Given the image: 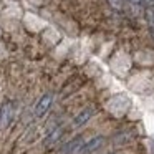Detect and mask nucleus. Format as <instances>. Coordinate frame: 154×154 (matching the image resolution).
Segmentation results:
<instances>
[{
	"instance_id": "39448f33",
	"label": "nucleus",
	"mask_w": 154,
	"mask_h": 154,
	"mask_svg": "<svg viewBox=\"0 0 154 154\" xmlns=\"http://www.w3.org/2000/svg\"><path fill=\"white\" fill-rule=\"evenodd\" d=\"M61 134H63V128H61V126H57V128H53V129H50V131H48V136L45 137V141H43V146L45 147L55 146V144L60 141Z\"/></svg>"
},
{
	"instance_id": "0eeeda50",
	"label": "nucleus",
	"mask_w": 154,
	"mask_h": 154,
	"mask_svg": "<svg viewBox=\"0 0 154 154\" xmlns=\"http://www.w3.org/2000/svg\"><path fill=\"white\" fill-rule=\"evenodd\" d=\"M131 137V133H123V134H119L118 137H114V143H124V139H129Z\"/></svg>"
},
{
	"instance_id": "20e7f679",
	"label": "nucleus",
	"mask_w": 154,
	"mask_h": 154,
	"mask_svg": "<svg viewBox=\"0 0 154 154\" xmlns=\"http://www.w3.org/2000/svg\"><path fill=\"white\" fill-rule=\"evenodd\" d=\"M94 114V108L93 106H88V108H85L83 111H81L80 114H76V118H75L73 121H71V126L73 128H80V126H83L85 123H86L88 119H90L91 116Z\"/></svg>"
},
{
	"instance_id": "f03ea898",
	"label": "nucleus",
	"mask_w": 154,
	"mask_h": 154,
	"mask_svg": "<svg viewBox=\"0 0 154 154\" xmlns=\"http://www.w3.org/2000/svg\"><path fill=\"white\" fill-rule=\"evenodd\" d=\"M81 146H83V137L76 136V137H73L71 141H68V143L61 147L60 154H75V152H78V151L81 149Z\"/></svg>"
},
{
	"instance_id": "f257e3e1",
	"label": "nucleus",
	"mask_w": 154,
	"mask_h": 154,
	"mask_svg": "<svg viewBox=\"0 0 154 154\" xmlns=\"http://www.w3.org/2000/svg\"><path fill=\"white\" fill-rule=\"evenodd\" d=\"M51 103H53V94H51V93L43 94V96L40 98V101H38L37 108H35V116H37V118H42V116H43V114L48 111V108L51 106Z\"/></svg>"
},
{
	"instance_id": "423d86ee",
	"label": "nucleus",
	"mask_w": 154,
	"mask_h": 154,
	"mask_svg": "<svg viewBox=\"0 0 154 154\" xmlns=\"http://www.w3.org/2000/svg\"><path fill=\"white\" fill-rule=\"evenodd\" d=\"M12 109H14V104L12 103H5L4 106H2V109H0V131L8 126L10 118H12V113H14Z\"/></svg>"
},
{
	"instance_id": "7ed1b4c3",
	"label": "nucleus",
	"mask_w": 154,
	"mask_h": 154,
	"mask_svg": "<svg viewBox=\"0 0 154 154\" xmlns=\"http://www.w3.org/2000/svg\"><path fill=\"white\" fill-rule=\"evenodd\" d=\"M103 136H94V137H91L88 143H85L83 146H81V149L78 151V154H91L93 151H96L98 147L103 144Z\"/></svg>"
}]
</instances>
